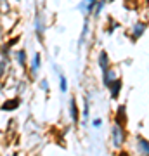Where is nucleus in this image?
Masks as SVG:
<instances>
[{
  "mask_svg": "<svg viewBox=\"0 0 149 156\" xmlns=\"http://www.w3.org/2000/svg\"><path fill=\"white\" fill-rule=\"evenodd\" d=\"M123 140H125V134H123V130L120 125H115L113 127V142H115L116 147H120L123 144Z\"/></svg>",
  "mask_w": 149,
  "mask_h": 156,
  "instance_id": "f257e3e1",
  "label": "nucleus"
},
{
  "mask_svg": "<svg viewBox=\"0 0 149 156\" xmlns=\"http://www.w3.org/2000/svg\"><path fill=\"white\" fill-rule=\"evenodd\" d=\"M19 106V99H11V101H7V102H4L2 104V109L4 111H12L14 108Z\"/></svg>",
  "mask_w": 149,
  "mask_h": 156,
  "instance_id": "f03ea898",
  "label": "nucleus"
},
{
  "mask_svg": "<svg viewBox=\"0 0 149 156\" xmlns=\"http://www.w3.org/2000/svg\"><path fill=\"white\" fill-rule=\"evenodd\" d=\"M139 149H140V153H142L144 156H147L149 146H147V140L144 139V137H139Z\"/></svg>",
  "mask_w": 149,
  "mask_h": 156,
  "instance_id": "7ed1b4c3",
  "label": "nucleus"
},
{
  "mask_svg": "<svg viewBox=\"0 0 149 156\" xmlns=\"http://www.w3.org/2000/svg\"><path fill=\"white\" fill-rule=\"evenodd\" d=\"M101 68H102V69H104V73L108 71V54H106V52H101Z\"/></svg>",
  "mask_w": 149,
  "mask_h": 156,
  "instance_id": "20e7f679",
  "label": "nucleus"
},
{
  "mask_svg": "<svg viewBox=\"0 0 149 156\" xmlns=\"http://www.w3.org/2000/svg\"><path fill=\"white\" fill-rule=\"evenodd\" d=\"M71 116H73V120H75V122L78 120V113H76V102H75V99H71Z\"/></svg>",
  "mask_w": 149,
  "mask_h": 156,
  "instance_id": "39448f33",
  "label": "nucleus"
},
{
  "mask_svg": "<svg viewBox=\"0 0 149 156\" xmlns=\"http://www.w3.org/2000/svg\"><path fill=\"white\" fill-rule=\"evenodd\" d=\"M118 90H120V82L116 80V85H111V94H113V97L118 95Z\"/></svg>",
  "mask_w": 149,
  "mask_h": 156,
  "instance_id": "423d86ee",
  "label": "nucleus"
},
{
  "mask_svg": "<svg viewBox=\"0 0 149 156\" xmlns=\"http://www.w3.org/2000/svg\"><path fill=\"white\" fill-rule=\"evenodd\" d=\"M144 30H146L144 28V24H135V38H137L140 33H144Z\"/></svg>",
  "mask_w": 149,
  "mask_h": 156,
  "instance_id": "0eeeda50",
  "label": "nucleus"
},
{
  "mask_svg": "<svg viewBox=\"0 0 149 156\" xmlns=\"http://www.w3.org/2000/svg\"><path fill=\"white\" fill-rule=\"evenodd\" d=\"M38 66H40V56L37 54V56H35V59H33V71H37V69H38Z\"/></svg>",
  "mask_w": 149,
  "mask_h": 156,
  "instance_id": "6e6552de",
  "label": "nucleus"
},
{
  "mask_svg": "<svg viewBox=\"0 0 149 156\" xmlns=\"http://www.w3.org/2000/svg\"><path fill=\"white\" fill-rule=\"evenodd\" d=\"M17 54H19V62H21V64H24V52H17Z\"/></svg>",
  "mask_w": 149,
  "mask_h": 156,
  "instance_id": "1a4fd4ad",
  "label": "nucleus"
},
{
  "mask_svg": "<svg viewBox=\"0 0 149 156\" xmlns=\"http://www.w3.org/2000/svg\"><path fill=\"white\" fill-rule=\"evenodd\" d=\"M118 156H128V154H127V153H120Z\"/></svg>",
  "mask_w": 149,
  "mask_h": 156,
  "instance_id": "9d476101",
  "label": "nucleus"
},
{
  "mask_svg": "<svg viewBox=\"0 0 149 156\" xmlns=\"http://www.w3.org/2000/svg\"><path fill=\"white\" fill-rule=\"evenodd\" d=\"M87 2H88V4H94L95 0H87Z\"/></svg>",
  "mask_w": 149,
  "mask_h": 156,
  "instance_id": "9b49d317",
  "label": "nucleus"
}]
</instances>
